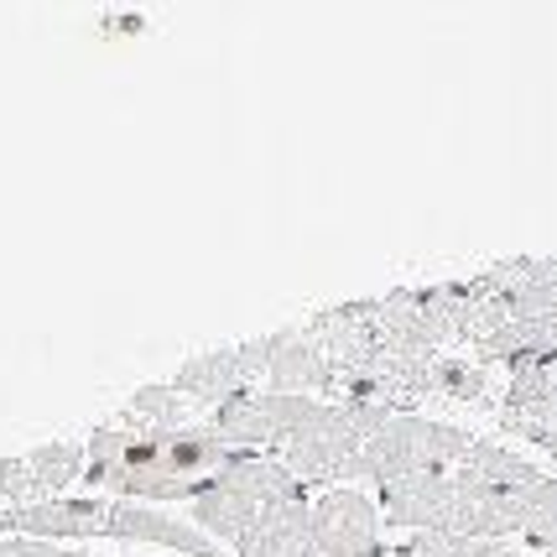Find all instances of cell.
I'll list each match as a JSON object with an SVG mask.
<instances>
[{
  "instance_id": "6da1fadb",
  "label": "cell",
  "mask_w": 557,
  "mask_h": 557,
  "mask_svg": "<svg viewBox=\"0 0 557 557\" xmlns=\"http://www.w3.org/2000/svg\"><path fill=\"white\" fill-rule=\"evenodd\" d=\"M297 495H313V490L297 485L276 454H240L224 474H214V480H203L194 490L188 516H194V527L203 536L240 542L261 521V510L276 506V500H297Z\"/></svg>"
},
{
  "instance_id": "7a4b0ae2",
  "label": "cell",
  "mask_w": 557,
  "mask_h": 557,
  "mask_svg": "<svg viewBox=\"0 0 557 557\" xmlns=\"http://www.w3.org/2000/svg\"><path fill=\"white\" fill-rule=\"evenodd\" d=\"M480 437L459 428V422H443V417H422V412H396L375 437H364V485H391V480H407V474H454L469 454H474Z\"/></svg>"
},
{
  "instance_id": "3957f363",
  "label": "cell",
  "mask_w": 557,
  "mask_h": 557,
  "mask_svg": "<svg viewBox=\"0 0 557 557\" xmlns=\"http://www.w3.org/2000/svg\"><path fill=\"white\" fill-rule=\"evenodd\" d=\"M360 454H364V437L339 401H323L313 422L297 428V433L276 448V459L287 463V474L297 485H308L313 495L318 490H334V485H364Z\"/></svg>"
},
{
  "instance_id": "277c9868",
  "label": "cell",
  "mask_w": 557,
  "mask_h": 557,
  "mask_svg": "<svg viewBox=\"0 0 557 557\" xmlns=\"http://www.w3.org/2000/svg\"><path fill=\"white\" fill-rule=\"evenodd\" d=\"M313 553L318 557H386L381 500L364 485H334L313 495Z\"/></svg>"
},
{
  "instance_id": "5b68a950",
  "label": "cell",
  "mask_w": 557,
  "mask_h": 557,
  "mask_svg": "<svg viewBox=\"0 0 557 557\" xmlns=\"http://www.w3.org/2000/svg\"><path fill=\"white\" fill-rule=\"evenodd\" d=\"M104 521H110L104 495H58V500H37V506H0V536H32V542H58V547L104 536Z\"/></svg>"
},
{
  "instance_id": "8992f818",
  "label": "cell",
  "mask_w": 557,
  "mask_h": 557,
  "mask_svg": "<svg viewBox=\"0 0 557 557\" xmlns=\"http://www.w3.org/2000/svg\"><path fill=\"white\" fill-rule=\"evenodd\" d=\"M375 495H381V521L396 532H454V510H459L454 474H407V480L381 485Z\"/></svg>"
},
{
  "instance_id": "52a82bcc",
  "label": "cell",
  "mask_w": 557,
  "mask_h": 557,
  "mask_svg": "<svg viewBox=\"0 0 557 557\" xmlns=\"http://www.w3.org/2000/svg\"><path fill=\"white\" fill-rule=\"evenodd\" d=\"M104 536L115 542H141V547H168L177 557H230L214 536H203L194 521L172 516L162 506H136V500H110V521Z\"/></svg>"
},
{
  "instance_id": "ba28073f",
  "label": "cell",
  "mask_w": 557,
  "mask_h": 557,
  "mask_svg": "<svg viewBox=\"0 0 557 557\" xmlns=\"http://www.w3.org/2000/svg\"><path fill=\"white\" fill-rule=\"evenodd\" d=\"M261 391H276V396H323V391H334V364L323 355V344L308 329H276V355L267 364Z\"/></svg>"
},
{
  "instance_id": "9c48e42d",
  "label": "cell",
  "mask_w": 557,
  "mask_h": 557,
  "mask_svg": "<svg viewBox=\"0 0 557 557\" xmlns=\"http://www.w3.org/2000/svg\"><path fill=\"white\" fill-rule=\"evenodd\" d=\"M313 553V495L276 500L235 542V557H308Z\"/></svg>"
},
{
  "instance_id": "30bf717a",
  "label": "cell",
  "mask_w": 557,
  "mask_h": 557,
  "mask_svg": "<svg viewBox=\"0 0 557 557\" xmlns=\"http://www.w3.org/2000/svg\"><path fill=\"white\" fill-rule=\"evenodd\" d=\"M172 386L183 391L203 417L214 412V407H224V401L245 396V391H256L250 386V375H245L240 349H235V344H224V349H203V355H194V360H183L177 364V375H172Z\"/></svg>"
},
{
  "instance_id": "8fae6325",
  "label": "cell",
  "mask_w": 557,
  "mask_h": 557,
  "mask_svg": "<svg viewBox=\"0 0 557 557\" xmlns=\"http://www.w3.org/2000/svg\"><path fill=\"white\" fill-rule=\"evenodd\" d=\"M198 407L183 396V391L172 386V381H162V386H141L125 396L121 417H115V428H125V433H141V437H168V433H183V428H194L198 422Z\"/></svg>"
},
{
  "instance_id": "7c38bea8",
  "label": "cell",
  "mask_w": 557,
  "mask_h": 557,
  "mask_svg": "<svg viewBox=\"0 0 557 557\" xmlns=\"http://www.w3.org/2000/svg\"><path fill=\"white\" fill-rule=\"evenodd\" d=\"M22 459H26V474H32V495H37V500H58L69 485L84 480V443H73V437L42 443V448H32Z\"/></svg>"
},
{
  "instance_id": "4fadbf2b",
  "label": "cell",
  "mask_w": 557,
  "mask_h": 557,
  "mask_svg": "<svg viewBox=\"0 0 557 557\" xmlns=\"http://www.w3.org/2000/svg\"><path fill=\"white\" fill-rule=\"evenodd\" d=\"M401 557H536L521 542H485V536H459V532H422L396 542Z\"/></svg>"
},
{
  "instance_id": "5bb4252c",
  "label": "cell",
  "mask_w": 557,
  "mask_h": 557,
  "mask_svg": "<svg viewBox=\"0 0 557 557\" xmlns=\"http://www.w3.org/2000/svg\"><path fill=\"white\" fill-rule=\"evenodd\" d=\"M428 396L437 401H485L490 396V370L480 360H463V355H437L433 375H428Z\"/></svg>"
},
{
  "instance_id": "9a60e30c",
  "label": "cell",
  "mask_w": 557,
  "mask_h": 557,
  "mask_svg": "<svg viewBox=\"0 0 557 557\" xmlns=\"http://www.w3.org/2000/svg\"><path fill=\"white\" fill-rule=\"evenodd\" d=\"M0 557H104V553L58 547V542H32V536H0Z\"/></svg>"
},
{
  "instance_id": "2e32d148",
  "label": "cell",
  "mask_w": 557,
  "mask_h": 557,
  "mask_svg": "<svg viewBox=\"0 0 557 557\" xmlns=\"http://www.w3.org/2000/svg\"><path fill=\"white\" fill-rule=\"evenodd\" d=\"M536 448H542V454H553V463H557V428H547V433L536 437Z\"/></svg>"
}]
</instances>
